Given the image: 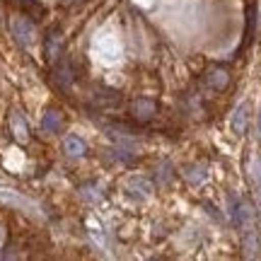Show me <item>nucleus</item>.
<instances>
[{
  "label": "nucleus",
  "mask_w": 261,
  "mask_h": 261,
  "mask_svg": "<svg viewBox=\"0 0 261 261\" xmlns=\"http://www.w3.org/2000/svg\"><path fill=\"white\" fill-rule=\"evenodd\" d=\"M128 191L133 196H148L150 191H152V184H150L148 179L136 177V179H130V181H128Z\"/></svg>",
  "instance_id": "obj_9"
},
{
  "label": "nucleus",
  "mask_w": 261,
  "mask_h": 261,
  "mask_svg": "<svg viewBox=\"0 0 261 261\" xmlns=\"http://www.w3.org/2000/svg\"><path fill=\"white\" fill-rule=\"evenodd\" d=\"M10 121H12V126H15V136H17V140H27V123L22 121V116L15 112Z\"/></svg>",
  "instance_id": "obj_10"
},
{
  "label": "nucleus",
  "mask_w": 261,
  "mask_h": 261,
  "mask_svg": "<svg viewBox=\"0 0 261 261\" xmlns=\"http://www.w3.org/2000/svg\"><path fill=\"white\" fill-rule=\"evenodd\" d=\"M10 29H12V37L17 39V44H22V46H32V44L37 41V27H34V22H32L27 15L12 17Z\"/></svg>",
  "instance_id": "obj_1"
},
{
  "label": "nucleus",
  "mask_w": 261,
  "mask_h": 261,
  "mask_svg": "<svg viewBox=\"0 0 261 261\" xmlns=\"http://www.w3.org/2000/svg\"><path fill=\"white\" fill-rule=\"evenodd\" d=\"M63 148L70 158H80V155H85V140L77 138V136H68L63 140Z\"/></svg>",
  "instance_id": "obj_7"
},
{
  "label": "nucleus",
  "mask_w": 261,
  "mask_h": 261,
  "mask_svg": "<svg viewBox=\"0 0 261 261\" xmlns=\"http://www.w3.org/2000/svg\"><path fill=\"white\" fill-rule=\"evenodd\" d=\"M54 73H56V83L61 87H68V85L73 83V73H70V63L68 61H61V63L56 61V70Z\"/></svg>",
  "instance_id": "obj_8"
},
{
  "label": "nucleus",
  "mask_w": 261,
  "mask_h": 261,
  "mask_svg": "<svg viewBox=\"0 0 261 261\" xmlns=\"http://www.w3.org/2000/svg\"><path fill=\"white\" fill-rule=\"evenodd\" d=\"M155 112H158V104H155V99L140 97V99H136V102H133V114H136V119H140V121H148V119H152V116H155Z\"/></svg>",
  "instance_id": "obj_3"
},
{
  "label": "nucleus",
  "mask_w": 261,
  "mask_h": 261,
  "mask_svg": "<svg viewBox=\"0 0 261 261\" xmlns=\"http://www.w3.org/2000/svg\"><path fill=\"white\" fill-rule=\"evenodd\" d=\"M249 102H242L237 104V109L232 114V130L234 136H244L247 133V126H249Z\"/></svg>",
  "instance_id": "obj_2"
},
{
  "label": "nucleus",
  "mask_w": 261,
  "mask_h": 261,
  "mask_svg": "<svg viewBox=\"0 0 261 261\" xmlns=\"http://www.w3.org/2000/svg\"><path fill=\"white\" fill-rule=\"evenodd\" d=\"M205 83H208L211 90H225L227 83H230V73L225 68H213L211 73L205 75Z\"/></svg>",
  "instance_id": "obj_4"
},
{
  "label": "nucleus",
  "mask_w": 261,
  "mask_h": 261,
  "mask_svg": "<svg viewBox=\"0 0 261 261\" xmlns=\"http://www.w3.org/2000/svg\"><path fill=\"white\" fill-rule=\"evenodd\" d=\"M259 133H261V114H259Z\"/></svg>",
  "instance_id": "obj_11"
},
{
  "label": "nucleus",
  "mask_w": 261,
  "mask_h": 261,
  "mask_svg": "<svg viewBox=\"0 0 261 261\" xmlns=\"http://www.w3.org/2000/svg\"><path fill=\"white\" fill-rule=\"evenodd\" d=\"M46 56L51 63H56L58 58L63 56V39L58 37V32H51L46 37Z\"/></svg>",
  "instance_id": "obj_5"
},
{
  "label": "nucleus",
  "mask_w": 261,
  "mask_h": 261,
  "mask_svg": "<svg viewBox=\"0 0 261 261\" xmlns=\"http://www.w3.org/2000/svg\"><path fill=\"white\" fill-rule=\"evenodd\" d=\"M63 126V116L56 112V109H51V112L44 114V119H41V130L44 133H58Z\"/></svg>",
  "instance_id": "obj_6"
}]
</instances>
